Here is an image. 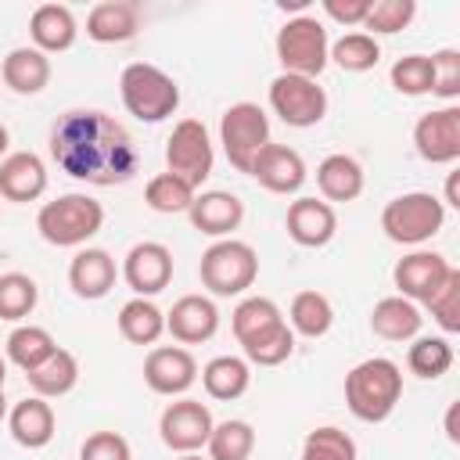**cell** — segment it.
I'll return each instance as SVG.
<instances>
[{
	"mask_svg": "<svg viewBox=\"0 0 460 460\" xmlns=\"http://www.w3.org/2000/svg\"><path fill=\"white\" fill-rule=\"evenodd\" d=\"M165 331L180 345H201L219 331V309L208 295H183L165 313Z\"/></svg>",
	"mask_w": 460,
	"mask_h": 460,
	"instance_id": "cell-18",
	"label": "cell"
},
{
	"mask_svg": "<svg viewBox=\"0 0 460 460\" xmlns=\"http://www.w3.org/2000/svg\"><path fill=\"white\" fill-rule=\"evenodd\" d=\"M7 428H11V438L25 449H43L50 438H54V406L40 395H25L22 402H14L7 410Z\"/></svg>",
	"mask_w": 460,
	"mask_h": 460,
	"instance_id": "cell-22",
	"label": "cell"
},
{
	"mask_svg": "<svg viewBox=\"0 0 460 460\" xmlns=\"http://www.w3.org/2000/svg\"><path fill=\"white\" fill-rule=\"evenodd\" d=\"M241 349H244V359L255 363V367H280V363L291 359V352H295V334H291V327L284 323V327H277L273 334H266V338H259V341H252V345H241Z\"/></svg>",
	"mask_w": 460,
	"mask_h": 460,
	"instance_id": "cell-43",
	"label": "cell"
},
{
	"mask_svg": "<svg viewBox=\"0 0 460 460\" xmlns=\"http://www.w3.org/2000/svg\"><path fill=\"white\" fill-rule=\"evenodd\" d=\"M248 176H255L259 187H266L270 194H298L309 172H305V158H302L295 147L270 140V144L255 155Z\"/></svg>",
	"mask_w": 460,
	"mask_h": 460,
	"instance_id": "cell-15",
	"label": "cell"
},
{
	"mask_svg": "<svg viewBox=\"0 0 460 460\" xmlns=\"http://www.w3.org/2000/svg\"><path fill=\"white\" fill-rule=\"evenodd\" d=\"M7 417V399H4V392H0V420Z\"/></svg>",
	"mask_w": 460,
	"mask_h": 460,
	"instance_id": "cell-53",
	"label": "cell"
},
{
	"mask_svg": "<svg viewBox=\"0 0 460 460\" xmlns=\"http://www.w3.org/2000/svg\"><path fill=\"white\" fill-rule=\"evenodd\" d=\"M176 460H208V456H201V453H180Z\"/></svg>",
	"mask_w": 460,
	"mask_h": 460,
	"instance_id": "cell-52",
	"label": "cell"
},
{
	"mask_svg": "<svg viewBox=\"0 0 460 460\" xmlns=\"http://www.w3.org/2000/svg\"><path fill=\"white\" fill-rule=\"evenodd\" d=\"M406 367L410 374H417L420 381H435L453 367V345L442 334H424L413 338V345L406 349Z\"/></svg>",
	"mask_w": 460,
	"mask_h": 460,
	"instance_id": "cell-34",
	"label": "cell"
},
{
	"mask_svg": "<svg viewBox=\"0 0 460 460\" xmlns=\"http://www.w3.org/2000/svg\"><path fill=\"white\" fill-rule=\"evenodd\" d=\"M284 323H288V320H284L280 305H277L273 298H266V295H248V298H241L237 309H234V316H230V327H234L237 345H252V341L273 334V331L284 327Z\"/></svg>",
	"mask_w": 460,
	"mask_h": 460,
	"instance_id": "cell-27",
	"label": "cell"
},
{
	"mask_svg": "<svg viewBox=\"0 0 460 460\" xmlns=\"http://www.w3.org/2000/svg\"><path fill=\"white\" fill-rule=\"evenodd\" d=\"M208 460H248L252 449H255V431L248 420H219L212 424V435H208Z\"/></svg>",
	"mask_w": 460,
	"mask_h": 460,
	"instance_id": "cell-35",
	"label": "cell"
},
{
	"mask_svg": "<svg viewBox=\"0 0 460 460\" xmlns=\"http://www.w3.org/2000/svg\"><path fill=\"white\" fill-rule=\"evenodd\" d=\"M442 223H446V205L428 190L399 194L381 208V230L395 244H424L442 230Z\"/></svg>",
	"mask_w": 460,
	"mask_h": 460,
	"instance_id": "cell-6",
	"label": "cell"
},
{
	"mask_svg": "<svg viewBox=\"0 0 460 460\" xmlns=\"http://www.w3.org/2000/svg\"><path fill=\"white\" fill-rule=\"evenodd\" d=\"M7 144H11V137H7V126L0 122V162L7 158Z\"/></svg>",
	"mask_w": 460,
	"mask_h": 460,
	"instance_id": "cell-49",
	"label": "cell"
},
{
	"mask_svg": "<svg viewBox=\"0 0 460 460\" xmlns=\"http://www.w3.org/2000/svg\"><path fill=\"white\" fill-rule=\"evenodd\" d=\"M456 176H460V172H449V180H446V198H442V205H453V208H460V198H456Z\"/></svg>",
	"mask_w": 460,
	"mask_h": 460,
	"instance_id": "cell-47",
	"label": "cell"
},
{
	"mask_svg": "<svg viewBox=\"0 0 460 460\" xmlns=\"http://www.w3.org/2000/svg\"><path fill=\"white\" fill-rule=\"evenodd\" d=\"M420 323H424V316H420L417 302H410L402 295H388L370 309V331L385 341H413L420 334Z\"/></svg>",
	"mask_w": 460,
	"mask_h": 460,
	"instance_id": "cell-25",
	"label": "cell"
},
{
	"mask_svg": "<svg viewBox=\"0 0 460 460\" xmlns=\"http://www.w3.org/2000/svg\"><path fill=\"white\" fill-rule=\"evenodd\" d=\"M201 385L212 399L219 402H234L248 392L252 385V363L241 356H216L201 367Z\"/></svg>",
	"mask_w": 460,
	"mask_h": 460,
	"instance_id": "cell-30",
	"label": "cell"
},
{
	"mask_svg": "<svg viewBox=\"0 0 460 460\" xmlns=\"http://www.w3.org/2000/svg\"><path fill=\"white\" fill-rule=\"evenodd\" d=\"M388 79L402 97H424V93H431V58L428 54H406L392 65Z\"/></svg>",
	"mask_w": 460,
	"mask_h": 460,
	"instance_id": "cell-42",
	"label": "cell"
},
{
	"mask_svg": "<svg viewBox=\"0 0 460 460\" xmlns=\"http://www.w3.org/2000/svg\"><path fill=\"white\" fill-rule=\"evenodd\" d=\"M402 399V370L388 356H370L345 374V406L363 424H381Z\"/></svg>",
	"mask_w": 460,
	"mask_h": 460,
	"instance_id": "cell-2",
	"label": "cell"
},
{
	"mask_svg": "<svg viewBox=\"0 0 460 460\" xmlns=\"http://www.w3.org/2000/svg\"><path fill=\"white\" fill-rule=\"evenodd\" d=\"M119 93H122L126 111L133 119H140V122H162L180 108L176 79L165 68L151 65V61L126 65L122 75H119Z\"/></svg>",
	"mask_w": 460,
	"mask_h": 460,
	"instance_id": "cell-4",
	"label": "cell"
},
{
	"mask_svg": "<svg viewBox=\"0 0 460 460\" xmlns=\"http://www.w3.org/2000/svg\"><path fill=\"white\" fill-rule=\"evenodd\" d=\"M47 190V165L32 151H11L0 162V198L4 201H36Z\"/></svg>",
	"mask_w": 460,
	"mask_h": 460,
	"instance_id": "cell-21",
	"label": "cell"
},
{
	"mask_svg": "<svg viewBox=\"0 0 460 460\" xmlns=\"http://www.w3.org/2000/svg\"><path fill=\"white\" fill-rule=\"evenodd\" d=\"M316 187L323 201H356L363 194V165L352 155H327L316 165Z\"/></svg>",
	"mask_w": 460,
	"mask_h": 460,
	"instance_id": "cell-28",
	"label": "cell"
},
{
	"mask_svg": "<svg viewBox=\"0 0 460 460\" xmlns=\"http://www.w3.org/2000/svg\"><path fill=\"white\" fill-rule=\"evenodd\" d=\"M288 237L302 248H323L338 234V212L323 198H295L288 205Z\"/></svg>",
	"mask_w": 460,
	"mask_h": 460,
	"instance_id": "cell-16",
	"label": "cell"
},
{
	"mask_svg": "<svg viewBox=\"0 0 460 460\" xmlns=\"http://www.w3.org/2000/svg\"><path fill=\"white\" fill-rule=\"evenodd\" d=\"M212 137L205 129V122L198 119H180L165 140V172L180 176L183 183H190L194 190L212 176Z\"/></svg>",
	"mask_w": 460,
	"mask_h": 460,
	"instance_id": "cell-9",
	"label": "cell"
},
{
	"mask_svg": "<svg viewBox=\"0 0 460 460\" xmlns=\"http://www.w3.org/2000/svg\"><path fill=\"white\" fill-rule=\"evenodd\" d=\"M122 280L137 298H151L172 280V252L162 241H137L122 259Z\"/></svg>",
	"mask_w": 460,
	"mask_h": 460,
	"instance_id": "cell-13",
	"label": "cell"
},
{
	"mask_svg": "<svg viewBox=\"0 0 460 460\" xmlns=\"http://www.w3.org/2000/svg\"><path fill=\"white\" fill-rule=\"evenodd\" d=\"M219 144L237 172H248L255 155L270 144V115L255 101H237L219 119Z\"/></svg>",
	"mask_w": 460,
	"mask_h": 460,
	"instance_id": "cell-8",
	"label": "cell"
},
{
	"mask_svg": "<svg viewBox=\"0 0 460 460\" xmlns=\"http://www.w3.org/2000/svg\"><path fill=\"white\" fill-rule=\"evenodd\" d=\"M413 147L431 165H453L460 158V108L446 104L420 115L413 126Z\"/></svg>",
	"mask_w": 460,
	"mask_h": 460,
	"instance_id": "cell-12",
	"label": "cell"
},
{
	"mask_svg": "<svg viewBox=\"0 0 460 460\" xmlns=\"http://www.w3.org/2000/svg\"><path fill=\"white\" fill-rule=\"evenodd\" d=\"M327 61H334L341 72H370L381 61V47L367 32H345L341 40L331 43Z\"/></svg>",
	"mask_w": 460,
	"mask_h": 460,
	"instance_id": "cell-37",
	"label": "cell"
},
{
	"mask_svg": "<svg viewBox=\"0 0 460 460\" xmlns=\"http://www.w3.org/2000/svg\"><path fill=\"white\" fill-rule=\"evenodd\" d=\"M187 216H190L194 230L223 241L244 223V201L230 190H201V194H194Z\"/></svg>",
	"mask_w": 460,
	"mask_h": 460,
	"instance_id": "cell-19",
	"label": "cell"
},
{
	"mask_svg": "<svg viewBox=\"0 0 460 460\" xmlns=\"http://www.w3.org/2000/svg\"><path fill=\"white\" fill-rule=\"evenodd\" d=\"M198 381V359L183 345H155L144 359V385L155 395H183Z\"/></svg>",
	"mask_w": 460,
	"mask_h": 460,
	"instance_id": "cell-14",
	"label": "cell"
},
{
	"mask_svg": "<svg viewBox=\"0 0 460 460\" xmlns=\"http://www.w3.org/2000/svg\"><path fill=\"white\" fill-rule=\"evenodd\" d=\"M420 305L431 313V320H435L446 334H456V331H460V270L453 266L449 277H446Z\"/></svg>",
	"mask_w": 460,
	"mask_h": 460,
	"instance_id": "cell-39",
	"label": "cell"
},
{
	"mask_svg": "<svg viewBox=\"0 0 460 460\" xmlns=\"http://www.w3.org/2000/svg\"><path fill=\"white\" fill-rule=\"evenodd\" d=\"M50 158L61 172L93 187H119L140 172L133 137L97 108H72L50 126Z\"/></svg>",
	"mask_w": 460,
	"mask_h": 460,
	"instance_id": "cell-1",
	"label": "cell"
},
{
	"mask_svg": "<svg viewBox=\"0 0 460 460\" xmlns=\"http://www.w3.org/2000/svg\"><path fill=\"white\" fill-rule=\"evenodd\" d=\"M79 460H133V453L119 431H93L79 446Z\"/></svg>",
	"mask_w": 460,
	"mask_h": 460,
	"instance_id": "cell-45",
	"label": "cell"
},
{
	"mask_svg": "<svg viewBox=\"0 0 460 460\" xmlns=\"http://www.w3.org/2000/svg\"><path fill=\"white\" fill-rule=\"evenodd\" d=\"M417 18V0H377L370 4L363 29L367 36H395Z\"/></svg>",
	"mask_w": 460,
	"mask_h": 460,
	"instance_id": "cell-41",
	"label": "cell"
},
{
	"mask_svg": "<svg viewBox=\"0 0 460 460\" xmlns=\"http://www.w3.org/2000/svg\"><path fill=\"white\" fill-rule=\"evenodd\" d=\"M137 29H140V14L137 4L129 0H101L86 14V36L93 43H126L137 36Z\"/></svg>",
	"mask_w": 460,
	"mask_h": 460,
	"instance_id": "cell-24",
	"label": "cell"
},
{
	"mask_svg": "<svg viewBox=\"0 0 460 460\" xmlns=\"http://www.w3.org/2000/svg\"><path fill=\"white\" fill-rule=\"evenodd\" d=\"M449 270H453V266H449L446 255L417 248V252H410V255H402V259L395 262L392 280H395V288H399L402 298H410V302H424V298L449 277Z\"/></svg>",
	"mask_w": 460,
	"mask_h": 460,
	"instance_id": "cell-17",
	"label": "cell"
},
{
	"mask_svg": "<svg viewBox=\"0 0 460 460\" xmlns=\"http://www.w3.org/2000/svg\"><path fill=\"white\" fill-rule=\"evenodd\" d=\"M0 79L14 93L32 97L50 83V58L43 50H36V47H14L0 65Z\"/></svg>",
	"mask_w": 460,
	"mask_h": 460,
	"instance_id": "cell-26",
	"label": "cell"
},
{
	"mask_svg": "<svg viewBox=\"0 0 460 460\" xmlns=\"http://www.w3.org/2000/svg\"><path fill=\"white\" fill-rule=\"evenodd\" d=\"M277 61L284 72L291 75H305V79H316L323 68H327V50H331V40H327V29L320 18L313 14H295L280 25L277 32Z\"/></svg>",
	"mask_w": 460,
	"mask_h": 460,
	"instance_id": "cell-7",
	"label": "cell"
},
{
	"mask_svg": "<svg viewBox=\"0 0 460 460\" xmlns=\"http://www.w3.org/2000/svg\"><path fill=\"white\" fill-rule=\"evenodd\" d=\"M212 424H216V420H212V413H208L205 402L180 395L176 402H169V406L162 410V417H158V435H162V442H165L172 453H198V449L208 442Z\"/></svg>",
	"mask_w": 460,
	"mask_h": 460,
	"instance_id": "cell-11",
	"label": "cell"
},
{
	"mask_svg": "<svg viewBox=\"0 0 460 460\" xmlns=\"http://www.w3.org/2000/svg\"><path fill=\"white\" fill-rule=\"evenodd\" d=\"M25 381L32 388V395H40V399H61L79 381V359L68 349H54L36 370L25 374Z\"/></svg>",
	"mask_w": 460,
	"mask_h": 460,
	"instance_id": "cell-29",
	"label": "cell"
},
{
	"mask_svg": "<svg viewBox=\"0 0 460 460\" xmlns=\"http://www.w3.org/2000/svg\"><path fill=\"white\" fill-rule=\"evenodd\" d=\"M374 0H323V14L338 25H363Z\"/></svg>",
	"mask_w": 460,
	"mask_h": 460,
	"instance_id": "cell-46",
	"label": "cell"
},
{
	"mask_svg": "<svg viewBox=\"0 0 460 460\" xmlns=\"http://www.w3.org/2000/svg\"><path fill=\"white\" fill-rule=\"evenodd\" d=\"M198 277H201V288H208L219 298L244 295L259 277V255L248 241L223 237V241H216L201 252Z\"/></svg>",
	"mask_w": 460,
	"mask_h": 460,
	"instance_id": "cell-5",
	"label": "cell"
},
{
	"mask_svg": "<svg viewBox=\"0 0 460 460\" xmlns=\"http://www.w3.org/2000/svg\"><path fill=\"white\" fill-rule=\"evenodd\" d=\"M431 58V93L442 101H456L460 97V50L442 47Z\"/></svg>",
	"mask_w": 460,
	"mask_h": 460,
	"instance_id": "cell-44",
	"label": "cell"
},
{
	"mask_svg": "<svg viewBox=\"0 0 460 460\" xmlns=\"http://www.w3.org/2000/svg\"><path fill=\"white\" fill-rule=\"evenodd\" d=\"M115 277H119V266L104 248H79L68 262V288L86 302L104 298L115 288Z\"/></svg>",
	"mask_w": 460,
	"mask_h": 460,
	"instance_id": "cell-20",
	"label": "cell"
},
{
	"mask_svg": "<svg viewBox=\"0 0 460 460\" xmlns=\"http://www.w3.org/2000/svg\"><path fill=\"white\" fill-rule=\"evenodd\" d=\"M104 226V205L90 194H58L36 212V230L54 248H79Z\"/></svg>",
	"mask_w": 460,
	"mask_h": 460,
	"instance_id": "cell-3",
	"label": "cell"
},
{
	"mask_svg": "<svg viewBox=\"0 0 460 460\" xmlns=\"http://www.w3.org/2000/svg\"><path fill=\"white\" fill-rule=\"evenodd\" d=\"M119 334L129 345H155L165 334V313L151 298H129L119 309Z\"/></svg>",
	"mask_w": 460,
	"mask_h": 460,
	"instance_id": "cell-32",
	"label": "cell"
},
{
	"mask_svg": "<svg viewBox=\"0 0 460 460\" xmlns=\"http://www.w3.org/2000/svg\"><path fill=\"white\" fill-rule=\"evenodd\" d=\"M309 0H280V11H302Z\"/></svg>",
	"mask_w": 460,
	"mask_h": 460,
	"instance_id": "cell-50",
	"label": "cell"
},
{
	"mask_svg": "<svg viewBox=\"0 0 460 460\" xmlns=\"http://www.w3.org/2000/svg\"><path fill=\"white\" fill-rule=\"evenodd\" d=\"M36 302H40V288L29 273H18V270L0 273V320L18 323L36 309Z\"/></svg>",
	"mask_w": 460,
	"mask_h": 460,
	"instance_id": "cell-36",
	"label": "cell"
},
{
	"mask_svg": "<svg viewBox=\"0 0 460 460\" xmlns=\"http://www.w3.org/2000/svg\"><path fill=\"white\" fill-rule=\"evenodd\" d=\"M270 108L273 115H280V122L295 129H309L327 115V90L316 79L280 72L270 83Z\"/></svg>",
	"mask_w": 460,
	"mask_h": 460,
	"instance_id": "cell-10",
	"label": "cell"
},
{
	"mask_svg": "<svg viewBox=\"0 0 460 460\" xmlns=\"http://www.w3.org/2000/svg\"><path fill=\"white\" fill-rule=\"evenodd\" d=\"M4 381H7V359L0 356V392H4Z\"/></svg>",
	"mask_w": 460,
	"mask_h": 460,
	"instance_id": "cell-51",
	"label": "cell"
},
{
	"mask_svg": "<svg viewBox=\"0 0 460 460\" xmlns=\"http://www.w3.org/2000/svg\"><path fill=\"white\" fill-rule=\"evenodd\" d=\"M194 194H198V190H194L190 183H183L180 176H172V172H158V176H151L147 187H144L147 208H151V212H162V216L187 212L190 201H194Z\"/></svg>",
	"mask_w": 460,
	"mask_h": 460,
	"instance_id": "cell-38",
	"label": "cell"
},
{
	"mask_svg": "<svg viewBox=\"0 0 460 460\" xmlns=\"http://www.w3.org/2000/svg\"><path fill=\"white\" fill-rule=\"evenodd\" d=\"M58 349L54 334L47 327H36V323H22L7 334V359L18 367V370H36L50 352Z\"/></svg>",
	"mask_w": 460,
	"mask_h": 460,
	"instance_id": "cell-33",
	"label": "cell"
},
{
	"mask_svg": "<svg viewBox=\"0 0 460 460\" xmlns=\"http://www.w3.org/2000/svg\"><path fill=\"white\" fill-rule=\"evenodd\" d=\"M334 323V305L323 291H298L288 305V327L291 334H302V338H323Z\"/></svg>",
	"mask_w": 460,
	"mask_h": 460,
	"instance_id": "cell-31",
	"label": "cell"
},
{
	"mask_svg": "<svg viewBox=\"0 0 460 460\" xmlns=\"http://www.w3.org/2000/svg\"><path fill=\"white\" fill-rule=\"evenodd\" d=\"M302 460H356V442L349 431L323 424L313 428L302 442Z\"/></svg>",
	"mask_w": 460,
	"mask_h": 460,
	"instance_id": "cell-40",
	"label": "cell"
},
{
	"mask_svg": "<svg viewBox=\"0 0 460 460\" xmlns=\"http://www.w3.org/2000/svg\"><path fill=\"white\" fill-rule=\"evenodd\" d=\"M29 36H32V47L43 50V54L68 50L75 43V36H79L72 7H65V4H40L32 11V18H29Z\"/></svg>",
	"mask_w": 460,
	"mask_h": 460,
	"instance_id": "cell-23",
	"label": "cell"
},
{
	"mask_svg": "<svg viewBox=\"0 0 460 460\" xmlns=\"http://www.w3.org/2000/svg\"><path fill=\"white\" fill-rule=\"evenodd\" d=\"M446 431H449L453 442H460V431H456V406H449V413H446Z\"/></svg>",
	"mask_w": 460,
	"mask_h": 460,
	"instance_id": "cell-48",
	"label": "cell"
}]
</instances>
